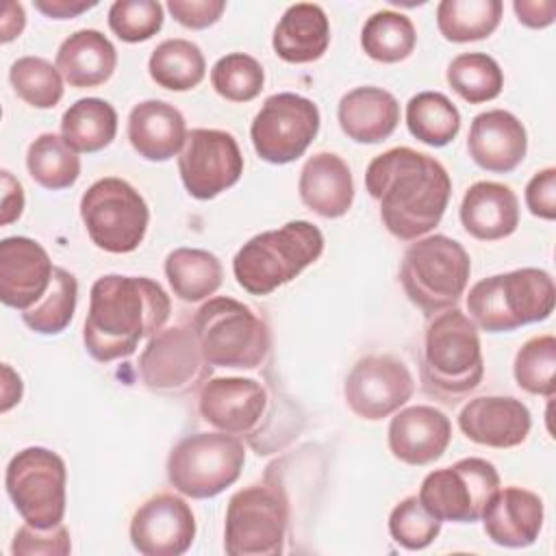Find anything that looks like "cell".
Returning <instances> with one entry per match:
<instances>
[{
  "label": "cell",
  "mask_w": 556,
  "mask_h": 556,
  "mask_svg": "<svg viewBox=\"0 0 556 556\" xmlns=\"http://www.w3.org/2000/svg\"><path fill=\"white\" fill-rule=\"evenodd\" d=\"M447 85L469 104L497 98L504 87V74L497 61L484 52H465L450 61L445 72Z\"/></svg>",
  "instance_id": "cell-37"
},
{
  "label": "cell",
  "mask_w": 556,
  "mask_h": 556,
  "mask_svg": "<svg viewBox=\"0 0 556 556\" xmlns=\"http://www.w3.org/2000/svg\"><path fill=\"white\" fill-rule=\"evenodd\" d=\"M245 463L243 443L228 432H198L180 439L167 458L169 484L193 500L219 495L237 482Z\"/></svg>",
  "instance_id": "cell-8"
},
{
  "label": "cell",
  "mask_w": 556,
  "mask_h": 556,
  "mask_svg": "<svg viewBox=\"0 0 556 556\" xmlns=\"http://www.w3.org/2000/svg\"><path fill=\"white\" fill-rule=\"evenodd\" d=\"M406 126L417 141L441 148L458 135L460 113L447 96L439 91H421L406 104Z\"/></svg>",
  "instance_id": "cell-34"
},
{
  "label": "cell",
  "mask_w": 556,
  "mask_h": 556,
  "mask_svg": "<svg viewBox=\"0 0 556 556\" xmlns=\"http://www.w3.org/2000/svg\"><path fill=\"white\" fill-rule=\"evenodd\" d=\"M178 172L189 195L211 200L230 189L243 174V156L237 139L217 128L187 132L178 156Z\"/></svg>",
  "instance_id": "cell-14"
},
{
  "label": "cell",
  "mask_w": 556,
  "mask_h": 556,
  "mask_svg": "<svg viewBox=\"0 0 556 556\" xmlns=\"http://www.w3.org/2000/svg\"><path fill=\"white\" fill-rule=\"evenodd\" d=\"M117 65L115 46L93 28H83L63 39L56 50V70L78 89L106 83Z\"/></svg>",
  "instance_id": "cell-29"
},
{
  "label": "cell",
  "mask_w": 556,
  "mask_h": 556,
  "mask_svg": "<svg viewBox=\"0 0 556 556\" xmlns=\"http://www.w3.org/2000/svg\"><path fill=\"white\" fill-rule=\"evenodd\" d=\"M172 311L165 289L146 276H100L89 295L83 328L87 352L111 363L130 356L139 341L163 330Z\"/></svg>",
  "instance_id": "cell-2"
},
{
  "label": "cell",
  "mask_w": 556,
  "mask_h": 556,
  "mask_svg": "<svg viewBox=\"0 0 556 556\" xmlns=\"http://www.w3.org/2000/svg\"><path fill=\"white\" fill-rule=\"evenodd\" d=\"M480 519L495 545L528 547L543 528V500L534 491L504 486L493 493Z\"/></svg>",
  "instance_id": "cell-23"
},
{
  "label": "cell",
  "mask_w": 556,
  "mask_h": 556,
  "mask_svg": "<svg viewBox=\"0 0 556 556\" xmlns=\"http://www.w3.org/2000/svg\"><path fill=\"white\" fill-rule=\"evenodd\" d=\"M300 200L317 215L343 217L354 202V180L348 163L334 152L313 154L298 180Z\"/></svg>",
  "instance_id": "cell-24"
},
{
  "label": "cell",
  "mask_w": 556,
  "mask_h": 556,
  "mask_svg": "<svg viewBox=\"0 0 556 556\" xmlns=\"http://www.w3.org/2000/svg\"><path fill=\"white\" fill-rule=\"evenodd\" d=\"M460 222L480 241L510 237L519 226V200L508 185L493 180L473 182L463 195Z\"/></svg>",
  "instance_id": "cell-25"
},
{
  "label": "cell",
  "mask_w": 556,
  "mask_h": 556,
  "mask_svg": "<svg viewBox=\"0 0 556 556\" xmlns=\"http://www.w3.org/2000/svg\"><path fill=\"white\" fill-rule=\"evenodd\" d=\"M415 380L404 361L391 354L361 358L345 378L343 395L350 410L363 419L378 421L400 410L413 395Z\"/></svg>",
  "instance_id": "cell-15"
},
{
  "label": "cell",
  "mask_w": 556,
  "mask_h": 556,
  "mask_svg": "<svg viewBox=\"0 0 556 556\" xmlns=\"http://www.w3.org/2000/svg\"><path fill=\"white\" fill-rule=\"evenodd\" d=\"M554 280L545 269L521 267L482 278L469 289L467 311L486 332H510L554 311Z\"/></svg>",
  "instance_id": "cell-5"
},
{
  "label": "cell",
  "mask_w": 556,
  "mask_h": 556,
  "mask_svg": "<svg viewBox=\"0 0 556 556\" xmlns=\"http://www.w3.org/2000/svg\"><path fill=\"white\" fill-rule=\"evenodd\" d=\"M556 369V339L552 334H541L528 339L515 356V380L517 384L534 395L552 397L556 391L554 382Z\"/></svg>",
  "instance_id": "cell-40"
},
{
  "label": "cell",
  "mask_w": 556,
  "mask_h": 556,
  "mask_svg": "<svg viewBox=\"0 0 556 556\" xmlns=\"http://www.w3.org/2000/svg\"><path fill=\"white\" fill-rule=\"evenodd\" d=\"M389 532L397 545L406 549H424L439 536L441 521L424 508L417 495H408L391 510Z\"/></svg>",
  "instance_id": "cell-42"
},
{
  "label": "cell",
  "mask_w": 556,
  "mask_h": 556,
  "mask_svg": "<svg viewBox=\"0 0 556 556\" xmlns=\"http://www.w3.org/2000/svg\"><path fill=\"white\" fill-rule=\"evenodd\" d=\"M452 441V424L434 406L417 404L400 410L389 424V450L406 465H428L443 456Z\"/></svg>",
  "instance_id": "cell-22"
},
{
  "label": "cell",
  "mask_w": 556,
  "mask_h": 556,
  "mask_svg": "<svg viewBox=\"0 0 556 556\" xmlns=\"http://www.w3.org/2000/svg\"><path fill=\"white\" fill-rule=\"evenodd\" d=\"M500 489V473L484 458H460L450 467L430 471L419 489V502L439 521L473 523Z\"/></svg>",
  "instance_id": "cell-12"
},
{
  "label": "cell",
  "mask_w": 556,
  "mask_h": 556,
  "mask_svg": "<svg viewBox=\"0 0 556 556\" xmlns=\"http://www.w3.org/2000/svg\"><path fill=\"white\" fill-rule=\"evenodd\" d=\"M70 532L63 523L54 528H35L30 523H24L15 536L11 552L15 556H30V554H52V556H65L70 554Z\"/></svg>",
  "instance_id": "cell-44"
},
{
  "label": "cell",
  "mask_w": 556,
  "mask_h": 556,
  "mask_svg": "<svg viewBox=\"0 0 556 556\" xmlns=\"http://www.w3.org/2000/svg\"><path fill=\"white\" fill-rule=\"evenodd\" d=\"M167 282L182 302H200L222 285V263L215 254L198 248H178L165 258Z\"/></svg>",
  "instance_id": "cell-31"
},
{
  "label": "cell",
  "mask_w": 556,
  "mask_h": 556,
  "mask_svg": "<svg viewBox=\"0 0 556 556\" xmlns=\"http://www.w3.org/2000/svg\"><path fill=\"white\" fill-rule=\"evenodd\" d=\"M26 167L30 178L50 191L67 189L80 176L78 154L54 132H43L28 146Z\"/></svg>",
  "instance_id": "cell-35"
},
{
  "label": "cell",
  "mask_w": 556,
  "mask_h": 556,
  "mask_svg": "<svg viewBox=\"0 0 556 556\" xmlns=\"http://www.w3.org/2000/svg\"><path fill=\"white\" fill-rule=\"evenodd\" d=\"M67 469L63 458L48 447L17 452L4 473L7 493L24 519L35 528H54L65 515Z\"/></svg>",
  "instance_id": "cell-11"
},
{
  "label": "cell",
  "mask_w": 556,
  "mask_h": 556,
  "mask_svg": "<svg viewBox=\"0 0 556 556\" xmlns=\"http://www.w3.org/2000/svg\"><path fill=\"white\" fill-rule=\"evenodd\" d=\"M150 78L172 91H189L198 87L206 74L202 50L189 39L161 41L148 61Z\"/></svg>",
  "instance_id": "cell-32"
},
{
  "label": "cell",
  "mask_w": 556,
  "mask_h": 556,
  "mask_svg": "<svg viewBox=\"0 0 556 556\" xmlns=\"http://www.w3.org/2000/svg\"><path fill=\"white\" fill-rule=\"evenodd\" d=\"M319 109L313 100L298 93H274L256 113L250 137L256 154L285 165L300 159L319 132Z\"/></svg>",
  "instance_id": "cell-13"
},
{
  "label": "cell",
  "mask_w": 556,
  "mask_h": 556,
  "mask_svg": "<svg viewBox=\"0 0 556 556\" xmlns=\"http://www.w3.org/2000/svg\"><path fill=\"white\" fill-rule=\"evenodd\" d=\"M517 20L528 28H545L556 17L554 0H515L513 4Z\"/></svg>",
  "instance_id": "cell-47"
},
{
  "label": "cell",
  "mask_w": 556,
  "mask_h": 556,
  "mask_svg": "<svg viewBox=\"0 0 556 556\" xmlns=\"http://www.w3.org/2000/svg\"><path fill=\"white\" fill-rule=\"evenodd\" d=\"M187 139L182 113L163 100H143L128 115V141L146 161H169Z\"/></svg>",
  "instance_id": "cell-26"
},
{
  "label": "cell",
  "mask_w": 556,
  "mask_h": 556,
  "mask_svg": "<svg viewBox=\"0 0 556 556\" xmlns=\"http://www.w3.org/2000/svg\"><path fill=\"white\" fill-rule=\"evenodd\" d=\"M463 434L486 447H515L521 445L532 428L528 406L517 397L482 395L469 400L458 413Z\"/></svg>",
  "instance_id": "cell-20"
},
{
  "label": "cell",
  "mask_w": 556,
  "mask_h": 556,
  "mask_svg": "<svg viewBox=\"0 0 556 556\" xmlns=\"http://www.w3.org/2000/svg\"><path fill=\"white\" fill-rule=\"evenodd\" d=\"M204 421L228 434H248L256 428L267 408V393L252 378H213L198 400Z\"/></svg>",
  "instance_id": "cell-19"
},
{
  "label": "cell",
  "mask_w": 556,
  "mask_h": 556,
  "mask_svg": "<svg viewBox=\"0 0 556 556\" xmlns=\"http://www.w3.org/2000/svg\"><path fill=\"white\" fill-rule=\"evenodd\" d=\"M321 252V230L311 222L295 219L245 241L232 258V271L241 289L267 295L300 276Z\"/></svg>",
  "instance_id": "cell-4"
},
{
  "label": "cell",
  "mask_w": 556,
  "mask_h": 556,
  "mask_svg": "<svg viewBox=\"0 0 556 556\" xmlns=\"http://www.w3.org/2000/svg\"><path fill=\"white\" fill-rule=\"evenodd\" d=\"M191 330L206 365L230 369L258 367L271 345L267 324L243 302L211 298L193 315Z\"/></svg>",
  "instance_id": "cell-6"
},
{
  "label": "cell",
  "mask_w": 556,
  "mask_h": 556,
  "mask_svg": "<svg viewBox=\"0 0 556 556\" xmlns=\"http://www.w3.org/2000/svg\"><path fill=\"white\" fill-rule=\"evenodd\" d=\"M502 11L500 0H443L437 7V26L447 41H478L493 35Z\"/></svg>",
  "instance_id": "cell-33"
},
{
  "label": "cell",
  "mask_w": 556,
  "mask_h": 556,
  "mask_svg": "<svg viewBox=\"0 0 556 556\" xmlns=\"http://www.w3.org/2000/svg\"><path fill=\"white\" fill-rule=\"evenodd\" d=\"M289 504L267 482L239 489L226 508L224 549L230 556H276L285 547Z\"/></svg>",
  "instance_id": "cell-10"
},
{
  "label": "cell",
  "mask_w": 556,
  "mask_h": 556,
  "mask_svg": "<svg viewBox=\"0 0 556 556\" xmlns=\"http://www.w3.org/2000/svg\"><path fill=\"white\" fill-rule=\"evenodd\" d=\"M526 206L534 217L552 222L556 217V169L536 172L526 185Z\"/></svg>",
  "instance_id": "cell-46"
},
{
  "label": "cell",
  "mask_w": 556,
  "mask_h": 556,
  "mask_svg": "<svg viewBox=\"0 0 556 556\" xmlns=\"http://www.w3.org/2000/svg\"><path fill=\"white\" fill-rule=\"evenodd\" d=\"M365 187L380 204L387 230L402 241L430 232L441 222L452 193L445 167L434 156L404 146L378 154L367 165Z\"/></svg>",
  "instance_id": "cell-1"
},
{
  "label": "cell",
  "mask_w": 556,
  "mask_h": 556,
  "mask_svg": "<svg viewBox=\"0 0 556 556\" xmlns=\"http://www.w3.org/2000/svg\"><path fill=\"white\" fill-rule=\"evenodd\" d=\"M9 80L17 98L35 109H52L63 98V76L41 56H22L9 70Z\"/></svg>",
  "instance_id": "cell-39"
},
{
  "label": "cell",
  "mask_w": 556,
  "mask_h": 556,
  "mask_svg": "<svg viewBox=\"0 0 556 556\" xmlns=\"http://www.w3.org/2000/svg\"><path fill=\"white\" fill-rule=\"evenodd\" d=\"M265 83V72L261 63L243 52H232L222 56L211 70L213 89L230 102L254 100Z\"/></svg>",
  "instance_id": "cell-41"
},
{
  "label": "cell",
  "mask_w": 556,
  "mask_h": 556,
  "mask_svg": "<svg viewBox=\"0 0 556 556\" xmlns=\"http://www.w3.org/2000/svg\"><path fill=\"white\" fill-rule=\"evenodd\" d=\"M24 208V191L22 185L11 176V172H2V215L0 224L7 226L22 215Z\"/></svg>",
  "instance_id": "cell-48"
},
{
  "label": "cell",
  "mask_w": 556,
  "mask_h": 556,
  "mask_svg": "<svg viewBox=\"0 0 556 556\" xmlns=\"http://www.w3.org/2000/svg\"><path fill=\"white\" fill-rule=\"evenodd\" d=\"M471 258L452 237L432 235L415 241L402 258L400 282L406 298L426 315L454 308L467 287Z\"/></svg>",
  "instance_id": "cell-7"
},
{
  "label": "cell",
  "mask_w": 556,
  "mask_h": 556,
  "mask_svg": "<svg viewBox=\"0 0 556 556\" xmlns=\"http://www.w3.org/2000/svg\"><path fill=\"white\" fill-rule=\"evenodd\" d=\"M484 376V361L476 324L456 306L437 313L424 341L421 382L443 402L454 404L471 393Z\"/></svg>",
  "instance_id": "cell-3"
},
{
  "label": "cell",
  "mask_w": 556,
  "mask_h": 556,
  "mask_svg": "<svg viewBox=\"0 0 556 556\" xmlns=\"http://www.w3.org/2000/svg\"><path fill=\"white\" fill-rule=\"evenodd\" d=\"M417 33L413 22L397 11H376L361 30L365 54L380 63H400L415 50Z\"/></svg>",
  "instance_id": "cell-36"
},
{
  "label": "cell",
  "mask_w": 556,
  "mask_h": 556,
  "mask_svg": "<svg viewBox=\"0 0 556 556\" xmlns=\"http://www.w3.org/2000/svg\"><path fill=\"white\" fill-rule=\"evenodd\" d=\"M339 126L356 143H380L393 135L400 122V104L382 87H356L339 102Z\"/></svg>",
  "instance_id": "cell-27"
},
{
  "label": "cell",
  "mask_w": 556,
  "mask_h": 556,
  "mask_svg": "<svg viewBox=\"0 0 556 556\" xmlns=\"http://www.w3.org/2000/svg\"><path fill=\"white\" fill-rule=\"evenodd\" d=\"M167 9L178 24H182L185 28L200 30V28L213 26L222 17L226 2L224 0H169Z\"/></svg>",
  "instance_id": "cell-45"
},
{
  "label": "cell",
  "mask_w": 556,
  "mask_h": 556,
  "mask_svg": "<svg viewBox=\"0 0 556 556\" xmlns=\"http://www.w3.org/2000/svg\"><path fill=\"white\" fill-rule=\"evenodd\" d=\"M26 17H24V7L17 2H7L2 17H0V30H2V41L9 43L11 39L20 37V33L24 30Z\"/></svg>",
  "instance_id": "cell-50"
},
{
  "label": "cell",
  "mask_w": 556,
  "mask_h": 556,
  "mask_svg": "<svg viewBox=\"0 0 556 556\" xmlns=\"http://www.w3.org/2000/svg\"><path fill=\"white\" fill-rule=\"evenodd\" d=\"M467 150L478 167L493 174H508L523 161L528 135L513 113L491 109L473 117Z\"/></svg>",
  "instance_id": "cell-21"
},
{
  "label": "cell",
  "mask_w": 556,
  "mask_h": 556,
  "mask_svg": "<svg viewBox=\"0 0 556 556\" xmlns=\"http://www.w3.org/2000/svg\"><path fill=\"white\" fill-rule=\"evenodd\" d=\"M93 7L96 2H80V0H35V9L52 20L76 17L83 11H89Z\"/></svg>",
  "instance_id": "cell-49"
},
{
  "label": "cell",
  "mask_w": 556,
  "mask_h": 556,
  "mask_svg": "<svg viewBox=\"0 0 556 556\" xmlns=\"http://www.w3.org/2000/svg\"><path fill=\"white\" fill-rule=\"evenodd\" d=\"M117 132V113L102 98L76 100L61 119V137L74 152H100Z\"/></svg>",
  "instance_id": "cell-30"
},
{
  "label": "cell",
  "mask_w": 556,
  "mask_h": 556,
  "mask_svg": "<svg viewBox=\"0 0 556 556\" xmlns=\"http://www.w3.org/2000/svg\"><path fill=\"white\" fill-rule=\"evenodd\" d=\"M109 26L122 41H146L161 30L163 7L154 0H117L109 9Z\"/></svg>",
  "instance_id": "cell-43"
},
{
  "label": "cell",
  "mask_w": 556,
  "mask_h": 556,
  "mask_svg": "<svg viewBox=\"0 0 556 556\" xmlns=\"http://www.w3.org/2000/svg\"><path fill=\"white\" fill-rule=\"evenodd\" d=\"M330 43V24L319 4H291L274 28V52L287 63L317 61Z\"/></svg>",
  "instance_id": "cell-28"
},
{
  "label": "cell",
  "mask_w": 556,
  "mask_h": 556,
  "mask_svg": "<svg viewBox=\"0 0 556 556\" xmlns=\"http://www.w3.org/2000/svg\"><path fill=\"white\" fill-rule=\"evenodd\" d=\"M52 261L48 252L28 237H7L0 241V300L26 311L39 302L52 282Z\"/></svg>",
  "instance_id": "cell-18"
},
{
  "label": "cell",
  "mask_w": 556,
  "mask_h": 556,
  "mask_svg": "<svg viewBox=\"0 0 556 556\" xmlns=\"http://www.w3.org/2000/svg\"><path fill=\"white\" fill-rule=\"evenodd\" d=\"M204 363L193 330L172 326L150 337L139 356V376L152 391L182 393L204 378Z\"/></svg>",
  "instance_id": "cell-16"
},
{
  "label": "cell",
  "mask_w": 556,
  "mask_h": 556,
  "mask_svg": "<svg viewBox=\"0 0 556 556\" xmlns=\"http://www.w3.org/2000/svg\"><path fill=\"white\" fill-rule=\"evenodd\" d=\"M76 300L78 282L74 274L63 267H54L50 289L39 302L22 311V319L30 330L39 334H59L70 326L76 311Z\"/></svg>",
  "instance_id": "cell-38"
},
{
  "label": "cell",
  "mask_w": 556,
  "mask_h": 556,
  "mask_svg": "<svg viewBox=\"0 0 556 556\" xmlns=\"http://www.w3.org/2000/svg\"><path fill=\"white\" fill-rule=\"evenodd\" d=\"M80 217L89 239L100 250L126 254L143 241L150 211L143 195L130 182L106 176L83 193Z\"/></svg>",
  "instance_id": "cell-9"
},
{
  "label": "cell",
  "mask_w": 556,
  "mask_h": 556,
  "mask_svg": "<svg viewBox=\"0 0 556 556\" xmlns=\"http://www.w3.org/2000/svg\"><path fill=\"white\" fill-rule=\"evenodd\" d=\"M193 536V510L174 493L146 500L130 519V543L143 556H180L191 547Z\"/></svg>",
  "instance_id": "cell-17"
}]
</instances>
